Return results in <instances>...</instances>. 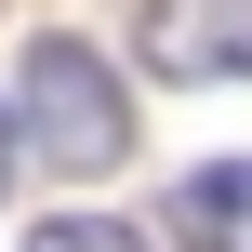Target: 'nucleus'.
Returning <instances> with one entry per match:
<instances>
[{
    "label": "nucleus",
    "instance_id": "1",
    "mask_svg": "<svg viewBox=\"0 0 252 252\" xmlns=\"http://www.w3.org/2000/svg\"><path fill=\"white\" fill-rule=\"evenodd\" d=\"M13 120H27V146H53L66 173H120L133 159V106H120V80H106V53L93 40H27V80H13Z\"/></svg>",
    "mask_w": 252,
    "mask_h": 252
},
{
    "label": "nucleus",
    "instance_id": "2",
    "mask_svg": "<svg viewBox=\"0 0 252 252\" xmlns=\"http://www.w3.org/2000/svg\"><path fill=\"white\" fill-rule=\"evenodd\" d=\"M146 66L186 80H252V0H146Z\"/></svg>",
    "mask_w": 252,
    "mask_h": 252
},
{
    "label": "nucleus",
    "instance_id": "3",
    "mask_svg": "<svg viewBox=\"0 0 252 252\" xmlns=\"http://www.w3.org/2000/svg\"><path fill=\"white\" fill-rule=\"evenodd\" d=\"M173 252H252V159H213L173 186Z\"/></svg>",
    "mask_w": 252,
    "mask_h": 252
},
{
    "label": "nucleus",
    "instance_id": "4",
    "mask_svg": "<svg viewBox=\"0 0 252 252\" xmlns=\"http://www.w3.org/2000/svg\"><path fill=\"white\" fill-rule=\"evenodd\" d=\"M27 252H146V239H133V226H106V213H40Z\"/></svg>",
    "mask_w": 252,
    "mask_h": 252
},
{
    "label": "nucleus",
    "instance_id": "5",
    "mask_svg": "<svg viewBox=\"0 0 252 252\" xmlns=\"http://www.w3.org/2000/svg\"><path fill=\"white\" fill-rule=\"evenodd\" d=\"M13 159H27V120H13V106H0V186H13Z\"/></svg>",
    "mask_w": 252,
    "mask_h": 252
}]
</instances>
